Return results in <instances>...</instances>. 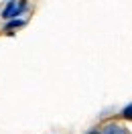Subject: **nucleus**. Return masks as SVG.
<instances>
[{
	"mask_svg": "<svg viewBox=\"0 0 132 134\" xmlns=\"http://www.w3.org/2000/svg\"><path fill=\"white\" fill-rule=\"evenodd\" d=\"M26 4L25 2H10V4H6V8H4V12H2V16L4 18H12V16H16L20 10L25 8Z\"/></svg>",
	"mask_w": 132,
	"mask_h": 134,
	"instance_id": "1",
	"label": "nucleus"
},
{
	"mask_svg": "<svg viewBox=\"0 0 132 134\" xmlns=\"http://www.w3.org/2000/svg\"><path fill=\"white\" fill-rule=\"evenodd\" d=\"M100 134H128V132H126V128H122L120 124H108V126L102 128Z\"/></svg>",
	"mask_w": 132,
	"mask_h": 134,
	"instance_id": "2",
	"label": "nucleus"
},
{
	"mask_svg": "<svg viewBox=\"0 0 132 134\" xmlns=\"http://www.w3.org/2000/svg\"><path fill=\"white\" fill-rule=\"evenodd\" d=\"M122 116L128 118V120H132V104H130V106H126V108L122 110Z\"/></svg>",
	"mask_w": 132,
	"mask_h": 134,
	"instance_id": "3",
	"label": "nucleus"
},
{
	"mask_svg": "<svg viewBox=\"0 0 132 134\" xmlns=\"http://www.w3.org/2000/svg\"><path fill=\"white\" fill-rule=\"evenodd\" d=\"M90 134H100V132H96V130H91V132H90Z\"/></svg>",
	"mask_w": 132,
	"mask_h": 134,
	"instance_id": "4",
	"label": "nucleus"
}]
</instances>
